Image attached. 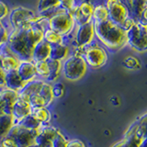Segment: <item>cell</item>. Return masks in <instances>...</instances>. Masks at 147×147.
Masks as SVG:
<instances>
[{"instance_id":"obj_19","label":"cell","mask_w":147,"mask_h":147,"mask_svg":"<svg viewBox=\"0 0 147 147\" xmlns=\"http://www.w3.org/2000/svg\"><path fill=\"white\" fill-rule=\"evenodd\" d=\"M51 46L48 42H46L44 40H40V42L35 46V48L32 53L31 60L33 62L39 61H47L50 58L51 54Z\"/></svg>"},{"instance_id":"obj_21","label":"cell","mask_w":147,"mask_h":147,"mask_svg":"<svg viewBox=\"0 0 147 147\" xmlns=\"http://www.w3.org/2000/svg\"><path fill=\"white\" fill-rule=\"evenodd\" d=\"M26 84L27 83L22 80V78L18 76L17 71L6 73V83H5V86L6 87L18 92L24 87Z\"/></svg>"},{"instance_id":"obj_4","label":"cell","mask_w":147,"mask_h":147,"mask_svg":"<svg viewBox=\"0 0 147 147\" xmlns=\"http://www.w3.org/2000/svg\"><path fill=\"white\" fill-rule=\"evenodd\" d=\"M87 64L82 55L72 53L62 62V74L68 81H78L85 76Z\"/></svg>"},{"instance_id":"obj_47","label":"cell","mask_w":147,"mask_h":147,"mask_svg":"<svg viewBox=\"0 0 147 147\" xmlns=\"http://www.w3.org/2000/svg\"><path fill=\"white\" fill-rule=\"evenodd\" d=\"M3 27V25H2V21H0V30H1V28Z\"/></svg>"},{"instance_id":"obj_15","label":"cell","mask_w":147,"mask_h":147,"mask_svg":"<svg viewBox=\"0 0 147 147\" xmlns=\"http://www.w3.org/2000/svg\"><path fill=\"white\" fill-rule=\"evenodd\" d=\"M31 110L32 108L28 101H25L18 98L15 104L13 105L11 110V115L13 117L14 122H15V125L20 123L21 121H23L26 117L30 115Z\"/></svg>"},{"instance_id":"obj_31","label":"cell","mask_w":147,"mask_h":147,"mask_svg":"<svg viewBox=\"0 0 147 147\" xmlns=\"http://www.w3.org/2000/svg\"><path fill=\"white\" fill-rule=\"evenodd\" d=\"M20 125H21L22 127H24L28 130H30V131H35L37 130L41 124H40L38 122V121L32 116V115H29L28 117H26L23 121H20V123H18Z\"/></svg>"},{"instance_id":"obj_37","label":"cell","mask_w":147,"mask_h":147,"mask_svg":"<svg viewBox=\"0 0 147 147\" xmlns=\"http://www.w3.org/2000/svg\"><path fill=\"white\" fill-rule=\"evenodd\" d=\"M0 147H18L15 139L11 135H7L0 140Z\"/></svg>"},{"instance_id":"obj_9","label":"cell","mask_w":147,"mask_h":147,"mask_svg":"<svg viewBox=\"0 0 147 147\" xmlns=\"http://www.w3.org/2000/svg\"><path fill=\"white\" fill-rule=\"evenodd\" d=\"M76 27L72 12L62 11L48 18V28L63 37L70 35Z\"/></svg>"},{"instance_id":"obj_3","label":"cell","mask_w":147,"mask_h":147,"mask_svg":"<svg viewBox=\"0 0 147 147\" xmlns=\"http://www.w3.org/2000/svg\"><path fill=\"white\" fill-rule=\"evenodd\" d=\"M72 53L80 54L85 59L87 67L98 69L104 66L108 62V53L106 50L96 42H92L85 48L72 50Z\"/></svg>"},{"instance_id":"obj_20","label":"cell","mask_w":147,"mask_h":147,"mask_svg":"<svg viewBox=\"0 0 147 147\" xmlns=\"http://www.w3.org/2000/svg\"><path fill=\"white\" fill-rule=\"evenodd\" d=\"M71 51H72V49L70 47V45L67 43L53 45L52 47H51L50 59L63 62L71 54Z\"/></svg>"},{"instance_id":"obj_2","label":"cell","mask_w":147,"mask_h":147,"mask_svg":"<svg viewBox=\"0 0 147 147\" xmlns=\"http://www.w3.org/2000/svg\"><path fill=\"white\" fill-rule=\"evenodd\" d=\"M95 36L106 48L117 52L127 45L126 30L113 23L110 20L95 22Z\"/></svg>"},{"instance_id":"obj_10","label":"cell","mask_w":147,"mask_h":147,"mask_svg":"<svg viewBox=\"0 0 147 147\" xmlns=\"http://www.w3.org/2000/svg\"><path fill=\"white\" fill-rule=\"evenodd\" d=\"M135 147H147V112L133 122L125 132Z\"/></svg>"},{"instance_id":"obj_1","label":"cell","mask_w":147,"mask_h":147,"mask_svg":"<svg viewBox=\"0 0 147 147\" xmlns=\"http://www.w3.org/2000/svg\"><path fill=\"white\" fill-rule=\"evenodd\" d=\"M47 28L48 18L41 17L34 24L12 30L7 40L12 53L20 60H31L35 46L43 40L44 30Z\"/></svg>"},{"instance_id":"obj_18","label":"cell","mask_w":147,"mask_h":147,"mask_svg":"<svg viewBox=\"0 0 147 147\" xmlns=\"http://www.w3.org/2000/svg\"><path fill=\"white\" fill-rule=\"evenodd\" d=\"M0 98L5 104L4 113L11 114L13 105L18 99V92L4 86L0 88Z\"/></svg>"},{"instance_id":"obj_22","label":"cell","mask_w":147,"mask_h":147,"mask_svg":"<svg viewBox=\"0 0 147 147\" xmlns=\"http://www.w3.org/2000/svg\"><path fill=\"white\" fill-rule=\"evenodd\" d=\"M47 62L49 64V76L45 81L50 84H53V83L56 82L62 74V62L50 58L47 60Z\"/></svg>"},{"instance_id":"obj_26","label":"cell","mask_w":147,"mask_h":147,"mask_svg":"<svg viewBox=\"0 0 147 147\" xmlns=\"http://www.w3.org/2000/svg\"><path fill=\"white\" fill-rule=\"evenodd\" d=\"M43 40L48 42L50 45H58V44H63V43H66L65 42V39L64 37L62 36L61 34L57 33V32L53 31V30L49 29H45L44 33H43Z\"/></svg>"},{"instance_id":"obj_48","label":"cell","mask_w":147,"mask_h":147,"mask_svg":"<svg viewBox=\"0 0 147 147\" xmlns=\"http://www.w3.org/2000/svg\"><path fill=\"white\" fill-rule=\"evenodd\" d=\"M0 67H1V56H0Z\"/></svg>"},{"instance_id":"obj_39","label":"cell","mask_w":147,"mask_h":147,"mask_svg":"<svg viewBox=\"0 0 147 147\" xmlns=\"http://www.w3.org/2000/svg\"><path fill=\"white\" fill-rule=\"evenodd\" d=\"M9 34H10V31L3 26L1 28V30H0V44L4 42H7Z\"/></svg>"},{"instance_id":"obj_14","label":"cell","mask_w":147,"mask_h":147,"mask_svg":"<svg viewBox=\"0 0 147 147\" xmlns=\"http://www.w3.org/2000/svg\"><path fill=\"white\" fill-rule=\"evenodd\" d=\"M61 0H39L37 5L38 15L44 18H50L55 14L64 11L60 8Z\"/></svg>"},{"instance_id":"obj_34","label":"cell","mask_w":147,"mask_h":147,"mask_svg":"<svg viewBox=\"0 0 147 147\" xmlns=\"http://www.w3.org/2000/svg\"><path fill=\"white\" fill-rule=\"evenodd\" d=\"M123 65L130 70H136V69H139L141 67V63L136 57L128 56L123 60Z\"/></svg>"},{"instance_id":"obj_35","label":"cell","mask_w":147,"mask_h":147,"mask_svg":"<svg viewBox=\"0 0 147 147\" xmlns=\"http://www.w3.org/2000/svg\"><path fill=\"white\" fill-rule=\"evenodd\" d=\"M52 89H53V95L54 99L62 98L64 94V87L61 83L55 82L53 84H52Z\"/></svg>"},{"instance_id":"obj_40","label":"cell","mask_w":147,"mask_h":147,"mask_svg":"<svg viewBox=\"0 0 147 147\" xmlns=\"http://www.w3.org/2000/svg\"><path fill=\"white\" fill-rule=\"evenodd\" d=\"M66 147H86L84 142L79 139H71L68 141Z\"/></svg>"},{"instance_id":"obj_43","label":"cell","mask_w":147,"mask_h":147,"mask_svg":"<svg viewBox=\"0 0 147 147\" xmlns=\"http://www.w3.org/2000/svg\"><path fill=\"white\" fill-rule=\"evenodd\" d=\"M124 140V146L123 147H135V144H133V142L126 136H123Z\"/></svg>"},{"instance_id":"obj_36","label":"cell","mask_w":147,"mask_h":147,"mask_svg":"<svg viewBox=\"0 0 147 147\" xmlns=\"http://www.w3.org/2000/svg\"><path fill=\"white\" fill-rule=\"evenodd\" d=\"M76 6V0H61L60 1V8H62L64 11L71 12Z\"/></svg>"},{"instance_id":"obj_28","label":"cell","mask_w":147,"mask_h":147,"mask_svg":"<svg viewBox=\"0 0 147 147\" xmlns=\"http://www.w3.org/2000/svg\"><path fill=\"white\" fill-rule=\"evenodd\" d=\"M92 18L95 22H101L109 20V12L105 5H98V6L94 7Z\"/></svg>"},{"instance_id":"obj_46","label":"cell","mask_w":147,"mask_h":147,"mask_svg":"<svg viewBox=\"0 0 147 147\" xmlns=\"http://www.w3.org/2000/svg\"><path fill=\"white\" fill-rule=\"evenodd\" d=\"M4 110H5V104L3 102V100L0 98V114L4 113Z\"/></svg>"},{"instance_id":"obj_8","label":"cell","mask_w":147,"mask_h":147,"mask_svg":"<svg viewBox=\"0 0 147 147\" xmlns=\"http://www.w3.org/2000/svg\"><path fill=\"white\" fill-rule=\"evenodd\" d=\"M72 36L71 40H69L68 44L70 45L72 50L78 48H85L86 46L93 42L95 37V28L94 21L92 20L85 25L75 27L73 32L70 34Z\"/></svg>"},{"instance_id":"obj_24","label":"cell","mask_w":147,"mask_h":147,"mask_svg":"<svg viewBox=\"0 0 147 147\" xmlns=\"http://www.w3.org/2000/svg\"><path fill=\"white\" fill-rule=\"evenodd\" d=\"M31 115L41 125H47L52 119V113L50 111L49 107L33 108L31 110Z\"/></svg>"},{"instance_id":"obj_32","label":"cell","mask_w":147,"mask_h":147,"mask_svg":"<svg viewBox=\"0 0 147 147\" xmlns=\"http://www.w3.org/2000/svg\"><path fill=\"white\" fill-rule=\"evenodd\" d=\"M68 139L63 133L59 130L57 134L54 136L52 142V147H66L68 144Z\"/></svg>"},{"instance_id":"obj_16","label":"cell","mask_w":147,"mask_h":147,"mask_svg":"<svg viewBox=\"0 0 147 147\" xmlns=\"http://www.w3.org/2000/svg\"><path fill=\"white\" fill-rule=\"evenodd\" d=\"M16 71L26 83L37 78L35 64L32 60H20Z\"/></svg>"},{"instance_id":"obj_13","label":"cell","mask_w":147,"mask_h":147,"mask_svg":"<svg viewBox=\"0 0 147 147\" xmlns=\"http://www.w3.org/2000/svg\"><path fill=\"white\" fill-rule=\"evenodd\" d=\"M59 129L50 124L41 125L39 132L35 137V144L37 147H52V142L54 136L57 134Z\"/></svg>"},{"instance_id":"obj_25","label":"cell","mask_w":147,"mask_h":147,"mask_svg":"<svg viewBox=\"0 0 147 147\" xmlns=\"http://www.w3.org/2000/svg\"><path fill=\"white\" fill-rule=\"evenodd\" d=\"M20 60L13 53L4 55V56H1V68L6 73L16 71L18 64H20Z\"/></svg>"},{"instance_id":"obj_29","label":"cell","mask_w":147,"mask_h":147,"mask_svg":"<svg viewBox=\"0 0 147 147\" xmlns=\"http://www.w3.org/2000/svg\"><path fill=\"white\" fill-rule=\"evenodd\" d=\"M36 76L38 78L42 80H46L49 76V64L47 61H39L34 62Z\"/></svg>"},{"instance_id":"obj_11","label":"cell","mask_w":147,"mask_h":147,"mask_svg":"<svg viewBox=\"0 0 147 147\" xmlns=\"http://www.w3.org/2000/svg\"><path fill=\"white\" fill-rule=\"evenodd\" d=\"M40 126L35 131H30L20 124H16L11 129L9 135L15 139L18 147H31L35 144V137L38 134Z\"/></svg>"},{"instance_id":"obj_44","label":"cell","mask_w":147,"mask_h":147,"mask_svg":"<svg viewBox=\"0 0 147 147\" xmlns=\"http://www.w3.org/2000/svg\"><path fill=\"white\" fill-rule=\"evenodd\" d=\"M121 1L122 2V4L125 6L127 8H128V10L130 11V14L131 12V4H132V0H121Z\"/></svg>"},{"instance_id":"obj_45","label":"cell","mask_w":147,"mask_h":147,"mask_svg":"<svg viewBox=\"0 0 147 147\" xmlns=\"http://www.w3.org/2000/svg\"><path fill=\"white\" fill-rule=\"evenodd\" d=\"M123 146H124V140L122 139L119 142H116V144H115L112 147H123Z\"/></svg>"},{"instance_id":"obj_17","label":"cell","mask_w":147,"mask_h":147,"mask_svg":"<svg viewBox=\"0 0 147 147\" xmlns=\"http://www.w3.org/2000/svg\"><path fill=\"white\" fill-rule=\"evenodd\" d=\"M44 82H45L44 80L38 77L30 82H28L24 86V87H23L20 91H18V98L29 102V98L32 95L40 93V88Z\"/></svg>"},{"instance_id":"obj_7","label":"cell","mask_w":147,"mask_h":147,"mask_svg":"<svg viewBox=\"0 0 147 147\" xmlns=\"http://www.w3.org/2000/svg\"><path fill=\"white\" fill-rule=\"evenodd\" d=\"M127 45L137 53L147 52V27L140 22H134L126 30Z\"/></svg>"},{"instance_id":"obj_30","label":"cell","mask_w":147,"mask_h":147,"mask_svg":"<svg viewBox=\"0 0 147 147\" xmlns=\"http://www.w3.org/2000/svg\"><path fill=\"white\" fill-rule=\"evenodd\" d=\"M41 96L45 100L46 104L49 107V106L53 103V101L54 100L53 95V89H52V84H50L48 82H44L42 86H41L40 91L39 93Z\"/></svg>"},{"instance_id":"obj_38","label":"cell","mask_w":147,"mask_h":147,"mask_svg":"<svg viewBox=\"0 0 147 147\" xmlns=\"http://www.w3.org/2000/svg\"><path fill=\"white\" fill-rule=\"evenodd\" d=\"M9 11L10 10H9L7 5L3 1H0V21L6 20L9 14Z\"/></svg>"},{"instance_id":"obj_6","label":"cell","mask_w":147,"mask_h":147,"mask_svg":"<svg viewBox=\"0 0 147 147\" xmlns=\"http://www.w3.org/2000/svg\"><path fill=\"white\" fill-rule=\"evenodd\" d=\"M40 18V16H39L38 14H36V12L30 8L24 7H17L9 11L7 20L8 21V24L10 25L11 30H15L34 24Z\"/></svg>"},{"instance_id":"obj_12","label":"cell","mask_w":147,"mask_h":147,"mask_svg":"<svg viewBox=\"0 0 147 147\" xmlns=\"http://www.w3.org/2000/svg\"><path fill=\"white\" fill-rule=\"evenodd\" d=\"M94 5L89 0H84L71 11L76 26L85 25L93 20Z\"/></svg>"},{"instance_id":"obj_42","label":"cell","mask_w":147,"mask_h":147,"mask_svg":"<svg viewBox=\"0 0 147 147\" xmlns=\"http://www.w3.org/2000/svg\"><path fill=\"white\" fill-rule=\"evenodd\" d=\"M139 22L141 23V24H142V25H144V26L147 27V7L144 9V11L142 12Z\"/></svg>"},{"instance_id":"obj_5","label":"cell","mask_w":147,"mask_h":147,"mask_svg":"<svg viewBox=\"0 0 147 147\" xmlns=\"http://www.w3.org/2000/svg\"><path fill=\"white\" fill-rule=\"evenodd\" d=\"M105 6L109 12V20L124 30H127L135 22L121 0H106Z\"/></svg>"},{"instance_id":"obj_41","label":"cell","mask_w":147,"mask_h":147,"mask_svg":"<svg viewBox=\"0 0 147 147\" xmlns=\"http://www.w3.org/2000/svg\"><path fill=\"white\" fill-rule=\"evenodd\" d=\"M5 83H6V72L0 67V88L5 86Z\"/></svg>"},{"instance_id":"obj_27","label":"cell","mask_w":147,"mask_h":147,"mask_svg":"<svg viewBox=\"0 0 147 147\" xmlns=\"http://www.w3.org/2000/svg\"><path fill=\"white\" fill-rule=\"evenodd\" d=\"M147 7V0H132L131 4V18L135 22H139L141 16Z\"/></svg>"},{"instance_id":"obj_23","label":"cell","mask_w":147,"mask_h":147,"mask_svg":"<svg viewBox=\"0 0 147 147\" xmlns=\"http://www.w3.org/2000/svg\"><path fill=\"white\" fill-rule=\"evenodd\" d=\"M15 125L11 114H0V140L9 134L11 129Z\"/></svg>"},{"instance_id":"obj_33","label":"cell","mask_w":147,"mask_h":147,"mask_svg":"<svg viewBox=\"0 0 147 147\" xmlns=\"http://www.w3.org/2000/svg\"><path fill=\"white\" fill-rule=\"evenodd\" d=\"M29 103L31 106V108H40V107H48L45 100L39 93L32 95L29 98Z\"/></svg>"}]
</instances>
